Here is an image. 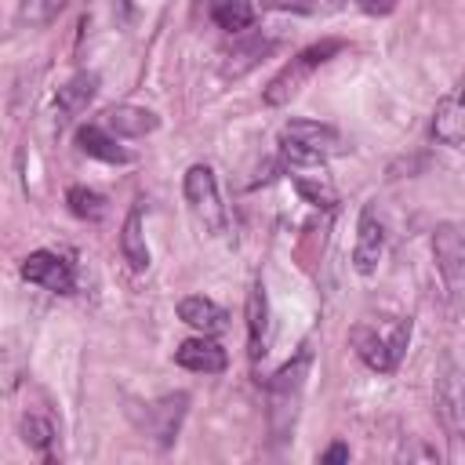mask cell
<instances>
[{
	"label": "cell",
	"mask_w": 465,
	"mask_h": 465,
	"mask_svg": "<svg viewBox=\"0 0 465 465\" xmlns=\"http://www.w3.org/2000/svg\"><path fill=\"white\" fill-rule=\"evenodd\" d=\"M309 367H312V349L302 345L269 381H265V396H269V432L276 440H287L294 432L298 421V407L305 396V381H309Z\"/></svg>",
	"instance_id": "obj_1"
},
{
	"label": "cell",
	"mask_w": 465,
	"mask_h": 465,
	"mask_svg": "<svg viewBox=\"0 0 465 465\" xmlns=\"http://www.w3.org/2000/svg\"><path fill=\"white\" fill-rule=\"evenodd\" d=\"M352 349L356 356L378 371V374H389L396 371V363L403 360L407 352V341H411V320H363L352 327Z\"/></svg>",
	"instance_id": "obj_2"
},
{
	"label": "cell",
	"mask_w": 465,
	"mask_h": 465,
	"mask_svg": "<svg viewBox=\"0 0 465 465\" xmlns=\"http://www.w3.org/2000/svg\"><path fill=\"white\" fill-rule=\"evenodd\" d=\"M345 44L341 40H320V44H312V47H305V51H298L272 80H269V87H265V105H283V102H291L302 87H305V80L323 65V62H331L338 51H341Z\"/></svg>",
	"instance_id": "obj_3"
},
{
	"label": "cell",
	"mask_w": 465,
	"mask_h": 465,
	"mask_svg": "<svg viewBox=\"0 0 465 465\" xmlns=\"http://www.w3.org/2000/svg\"><path fill=\"white\" fill-rule=\"evenodd\" d=\"M182 189H185L189 211L196 214V222L203 225V232L222 236V232L229 229V214H225V203H222V196H218V178H214V171H211L207 163H193V167L185 171Z\"/></svg>",
	"instance_id": "obj_4"
},
{
	"label": "cell",
	"mask_w": 465,
	"mask_h": 465,
	"mask_svg": "<svg viewBox=\"0 0 465 465\" xmlns=\"http://www.w3.org/2000/svg\"><path fill=\"white\" fill-rule=\"evenodd\" d=\"M432 254H436V269L443 276V287L458 309V298H461V287H465V240H461V229L454 222H440L436 232H432Z\"/></svg>",
	"instance_id": "obj_5"
},
{
	"label": "cell",
	"mask_w": 465,
	"mask_h": 465,
	"mask_svg": "<svg viewBox=\"0 0 465 465\" xmlns=\"http://www.w3.org/2000/svg\"><path fill=\"white\" fill-rule=\"evenodd\" d=\"M22 280H29L44 291H54V294H69L76 287V269L69 258L54 254V251H33L22 262Z\"/></svg>",
	"instance_id": "obj_6"
},
{
	"label": "cell",
	"mask_w": 465,
	"mask_h": 465,
	"mask_svg": "<svg viewBox=\"0 0 465 465\" xmlns=\"http://www.w3.org/2000/svg\"><path fill=\"white\" fill-rule=\"evenodd\" d=\"M381 254H385V225L374 211V203H367L360 211V222H356V247H352V269L360 276H374L378 265H381Z\"/></svg>",
	"instance_id": "obj_7"
},
{
	"label": "cell",
	"mask_w": 465,
	"mask_h": 465,
	"mask_svg": "<svg viewBox=\"0 0 465 465\" xmlns=\"http://www.w3.org/2000/svg\"><path fill=\"white\" fill-rule=\"evenodd\" d=\"M436 414L447 429L450 440L461 436V421H465V407H461V378H458V367L447 360L440 378H436Z\"/></svg>",
	"instance_id": "obj_8"
},
{
	"label": "cell",
	"mask_w": 465,
	"mask_h": 465,
	"mask_svg": "<svg viewBox=\"0 0 465 465\" xmlns=\"http://www.w3.org/2000/svg\"><path fill=\"white\" fill-rule=\"evenodd\" d=\"M280 138H291V142H298V145L320 153L323 160H327V156H338V153L349 149L345 138H341L331 124H316V120H291V124H283Z\"/></svg>",
	"instance_id": "obj_9"
},
{
	"label": "cell",
	"mask_w": 465,
	"mask_h": 465,
	"mask_svg": "<svg viewBox=\"0 0 465 465\" xmlns=\"http://www.w3.org/2000/svg\"><path fill=\"white\" fill-rule=\"evenodd\" d=\"M185 403H189V396H185V392H174V396L156 400V403L145 411V432L156 436L160 447H171V443L178 440V425H182V418H185Z\"/></svg>",
	"instance_id": "obj_10"
},
{
	"label": "cell",
	"mask_w": 465,
	"mask_h": 465,
	"mask_svg": "<svg viewBox=\"0 0 465 465\" xmlns=\"http://www.w3.org/2000/svg\"><path fill=\"white\" fill-rule=\"evenodd\" d=\"M432 138L440 145H450V149H461L465 142V109H461V91L450 87L440 102H436V113H432Z\"/></svg>",
	"instance_id": "obj_11"
},
{
	"label": "cell",
	"mask_w": 465,
	"mask_h": 465,
	"mask_svg": "<svg viewBox=\"0 0 465 465\" xmlns=\"http://www.w3.org/2000/svg\"><path fill=\"white\" fill-rule=\"evenodd\" d=\"M102 127L116 138H145L160 127V116L142 105H113V109H105Z\"/></svg>",
	"instance_id": "obj_12"
},
{
	"label": "cell",
	"mask_w": 465,
	"mask_h": 465,
	"mask_svg": "<svg viewBox=\"0 0 465 465\" xmlns=\"http://www.w3.org/2000/svg\"><path fill=\"white\" fill-rule=\"evenodd\" d=\"M174 363L185 371H196V374H218V371H225L229 360H225V349L218 341L200 334V338H189L174 349Z\"/></svg>",
	"instance_id": "obj_13"
},
{
	"label": "cell",
	"mask_w": 465,
	"mask_h": 465,
	"mask_svg": "<svg viewBox=\"0 0 465 465\" xmlns=\"http://www.w3.org/2000/svg\"><path fill=\"white\" fill-rule=\"evenodd\" d=\"M142 222H145V203H134V207L127 211V218H124V229H120V254H124V262H127L131 269H138V272L149 269V262H153Z\"/></svg>",
	"instance_id": "obj_14"
},
{
	"label": "cell",
	"mask_w": 465,
	"mask_h": 465,
	"mask_svg": "<svg viewBox=\"0 0 465 465\" xmlns=\"http://www.w3.org/2000/svg\"><path fill=\"white\" fill-rule=\"evenodd\" d=\"M247 352L251 360L258 363L265 356V345H269V298H265V283L254 280L251 294H247Z\"/></svg>",
	"instance_id": "obj_15"
},
{
	"label": "cell",
	"mask_w": 465,
	"mask_h": 465,
	"mask_svg": "<svg viewBox=\"0 0 465 465\" xmlns=\"http://www.w3.org/2000/svg\"><path fill=\"white\" fill-rule=\"evenodd\" d=\"M178 320L189 323V327L200 331V334H222L229 316H225V309H222L218 302H211V298H203V294H189V298L178 302Z\"/></svg>",
	"instance_id": "obj_16"
},
{
	"label": "cell",
	"mask_w": 465,
	"mask_h": 465,
	"mask_svg": "<svg viewBox=\"0 0 465 465\" xmlns=\"http://www.w3.org/2000/svg\"><path fill=\"white\" fill-rule=\"evenodd\" d=\"M76 145H80V153H87V156H94L102 163H131V153L116 145V134H109L98 124L76 127Z\"/></svg>",
	"instance_id": "obj_17"
},
{
	"label": "cell",
	"mask_w": 465,
	"mask_h": 465,
	"mask_svg": "<svg viewBox=\"0 0 465 465\" xmlns=\"http://www.w3.org/2000/svg\"><path fill=\"white\" fill-rule=\"evenodd\" d=\"M94 94H98V76H94V73H76V76H69V80L58 87L54 105H58L62 116H76V113H84V109L91 105Z\"/></svg>",
	"instance_id": "obj_18"
},
{
	"label": "cell",
	"mask_w": 465,
	"mask_h": 465,
	"mask_svg": "<svg viewBox=\"0 0 465 465\" xmlns=\"http://www.w3.org/2000/svg\"><path fill=\"white\" fill-rule=\"evenodd\" d=\"M207 15H211V22H214L218 29H225V33H243V29H251V22H254L251 0H207Z\"/></svg>",
	"instance_id": "obj_19"
},
{
	"label": "cell",
	"mask_w": 465,
	"mask_h": 465,
	"mask_svg": "<svg viewBox=\"0 0 465 465\" xmlns=\"http://www.w3.org/2000/svg\"><path fill=\"white\" fill-rule=\"evenodd\" d=\"M22 440H25L40 458H47V461L54 458V454H51V443H54V425H51V418L29 411V414L22 418Z\"/></svg>",
	"instance_id": "obj_20"
},
{
	"label": "cell",
	"mask_w": 465,
	"mask_h": 465,
	"mask_svg": "<svg viewBox=\"0 0 465 465\" xmlns=\"http://www.w3.org/2000/svg\"><path fill=\"white\" fill-rule=\"evenodd\" d=\"M65 203H69V211H73L76 218H84V222H98V218L105 214V200H102L94 189H87V185H73V189L65 193Z\"/></svg>",
	"instance_id": "obj_21"
},
{
	"label": "cell",
	"mask_w": 465,
	"mask_h": 465,
	"mask_svg": "<svg viewBox=\"0 0 465 465\" xmlns=\"http://www.w3.org/2000/svg\"><path fill=\"white\" fill-rule=\"evenodd\" d=\"M294 189L312 203V207H334V189H331V182L327 178H320V174H294Z\"/></svg>",
	"instance_id": "obj_22"
},
{
	"label": "cell",
	"mask_w": 465,
	"mask_h": 465,
	"mask_svg": "<svg viewBox=\"0 0 465 465\" xmlns=\"http://www.w3.org/2000/svg\"><path fill=\"white\" fill-rule=\"evenodd\" d=\"M265 4L269 7H280V11H298V15H331L345 0H265Z\"/></svg>",
	"instance_id": "obj_23"
},
{
	"label": "cell",
	"mask_w": 465,
	"mask_h": 465,
	"mask_svg": "<svg viewBox=\"0 0 465 465\" xmlns=\"http://www.w3.org/2000/svg\"><path fill=\"white\" fill-rule=\"evenodd\" d=\"M65 0H22V22H47L54 11H62Z\"/></svg>",
	"instance_id": "obj_24"
},
{
	"label": "cell",
	"mask_w": 465,
	"mask_h": 465,
	"mask_svg": "<svg viewBox=\"0 0 465 465\" xmlns=\"http://www.w3.org/2000/svg\"><path fill=\"white\" fill-rule=\"evenodd\" d=\"M334 461H349V447H345V443H331V447L320 454V465H334Z\"/></svg>",
	"instance_id": "obj_25"
},
{
	"label": "cell",
	"mask_w": 465,
	"mask_h": 465,
	"mask_svg": "<svg viewBox=\"0 0 465 465\" xmlns=\"http://www.w3.org/2000/svg\"><path fill=\"white\" fill-rule=\"evenodd\" d=\"M392 4H396V0H363V7H367L371 15H385V11H392Z\"/></svg>",
	"instance_id": "obj_26"
}]
</instances>
